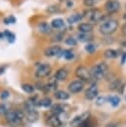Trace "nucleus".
I'll use <instances>...</instances> for the list:
<instances>
[{
    "label": "nucleus",
    "instance_id": "nucleus-29",
    "mask_svg": "<svg viewBox=\"0 0 126 127\" xmlns=\"http://www.w3.org/2000/svg\"><path fill=\"white\" fill-rule=\"evenodd\" d=\"M84 49H85V51H86L87 53H89V54H92L93 52H95V50H96V47H95V45H93V44H91V43H87Z\"/></svg>",
    "mask_w": 126,
    "mask_h": 127
},
{
    "label": "nucleus",
    "instance_id": "nucleus-27",
    "mask_svg": "<svg viewBox=\"0 0 126 127\" xmlns=\"http://www.w3.org/2000/svg\"><path fill=\"white\" fill-rule=\"evenodd\" d=\"M3 35L7 38V40L10 42V43H13L14 41H15V39H16V37H15V35L13 34V33H11L10 31H8V30H6V31H4V33H3Z\"/></svg>",
    "mask_w": 126,
    "mask_h": 127
},
{
    "label": "nucleus",
    "instance_id": "nucleus-38",
    "mask_svg": "<svg viewBox=\"0 0 126 127\" xmlns=\"http://www.w3.org/2000/svg\"><path fill=\"white\" fill-rule=\"evenodd\" d=\"M125 60H126V53H124L122 55V60H121V64H124L125 63Z\"/></svg>",
    "mask_w": 126,
    "mask_h": 127
},
{
    "label": "nucleus",
    "instance_id": "nucleus-36",
    "mask_svg": "<svg viewBox=\"0 0 126 127\" xmlns=\"http://www.w3.org/2000/svg\"><path fill=\"white\" fill-rule=\"evenodd\" d=\"M8 110L9 109H8V107L6 105H4V104H1L0 105V115H5Z\"/></svg>",
    "mask_w": 126,
    "mask_h": 127
},
{
    "label": "nucleus",
    "instance_id": "nucleus-28",
    "mask_svg": "<svg viewBox=\"0 0 126 127\" xmlns=\"http://www.w3.org/2000/svg\"><path fill=\"white\" fill-rule=\"evenodd\" d=\"M65 44L66 45H68V46H75L76 44H77V40L74 38V37H71V36H69V37H67L66 39H65Z\"/></svg>",
    "mask_w": 126,
    "mask_h": 127
},
{
    "label": "nucleus",
    "instance_id": "nucleus-41",
    "mask_svg": "<svg viewBox=\"0 0 126 127\" xmlns=\"http://www.w3.org/2000/svg\"><path fill=\"white\" fill-rule=\"evenodd\" d=\"M4 70H5V66L0 67V74H1V73H3V72H4Z\"/></svg>",
    "mask_w": 126,
    "mask_h": 127
},
{
    "label": "nucleus",
    "instance_id": "nucleus-30",
    "mask_svg": "<svg viewBox=\"0 0 126 127\" xmlns=\"http://www.w3.org/2000/svg\"><path fill=\"white\" fill-rule=\"evenodd\" d=\"M62 53L63 54V57H64L65 60H71V59H73V57H74L73 52H71L70 50H66V51H63V52H62Z\"/></svg>",
    "mask_w": 126,
    "mask_h": 127
},
{
    "label": "nucleus",
    "instance_id": "nucleus-43",
    "mask_svg": "<svg viewBox=\"0 0 126 127\" xmlns=\"http://www.w3.org/2000/svg\"><path fill=\"white\" fill-rule=\"evenodd\" d=\"M125 101H126V96H125Z\"/></svg>",
    "mask_w": 126,
    "mask_h": 127
},
{
    "label": "nucleus",
    "instance_id": "nucleus-42",
    "mask_svg": "<svg viewBox=\"0 0 126 127\" xmlns=\"http://www.w3.org/2000/svg\"><path fill=\"white\" fill-rule=\"evenodd\" d=\"M121 45H122L123 47H125V48H126V41H123V42L121 43Z\"/></svg>",
    "mask_w": 126,
    "mask_h": 127
},
{
    "label": "nucleus",
    "instance_id": "nucleus-22",
    "mask_svg": "<svg viewBox=\"0 0 126 127\" xmlns=\"http://www.w3.org/2000/svg\"><path fill=\"white\" fill-rule=\"evenodd\" d=\"M83 18V15L80 14V13H75V14H72L71 16H69L67 18V22L69 24H74L76 22H79L81 19Z\"/></svg>",
    "mask_w": 126,
    "mask_h": 127
},
{
    "label": "nucleus",
    "instance_id": "nucleus-5",
    "mask_svg": "<svg viewBox=\"0 0 126 127\" xmlns=\"http://www.w3.org/2000/svg\"><path fill=\"white\" fill-rule=\"evenodd\" d=\"M24 116L29 122H35L38 120L39 114L35 109V106L32 105L30 102H27L25 105V110H24Z\"/></svg>",
    "mask_w": 126,
    "mask_h": 127
},
{
    "label": "nucleus",
    "instance_id": "nucleus-37",
    "mask_svg": "<svg viewBox=\"0 0 126 127\" xmlns=\"http://www.w3.org/2000/svg\"><path fill=\"white\" fill-rule=\"evenodd\" d=\"M9 97V91L7 90H3L1 93H0V98L1 99H6Z\"/></svg>",
    "mask_w": 126,
    "mask_h": 127
},
{
    "label": "nucleus",
    "instance_id": "nucleus-33",
    "mask_svg": "<svg viewBox=\"0 0 126 127\" xmlns=\"http://www.w3.org/2000/svg\"><path fill=\"white\" fill-rule=\"evenodd\" d=\"M93 123L90 121V119L89 118H87L85 121H83L80 125H79V127H93Z\"/></svg>",
    "mask_w": 126,
    "mask_h": 127
},
{
    "label": "nucleus",
    "instance_id": "nucleus-26",
    "mask_svg": "<svg viewBox=\"0 0 126 127\" xmlns=\"http://www.w3.org/2000/svg\"><path fill=\"white\" fill-rule=\"evenodd\" d=\"M47 12L51 13V14H54V13H60L61 12V8L58 6V5H51L47 8Z\"/></svg>",
    "mask_w": 126,
    "mask_h": 127
},
{
    "label": "nucleus",
    "instance_id": "nucleus-3",
    "mask_svg": "<svg viewBox=\"0 0 126 127\" xmlns=\"http://www.w3.org/2000/svg\"><path fill=\"white\" fill-rule=\"evenodd\" d=\"M5 118L10 124L18 125L22 122L25 116H24V112L21 111L20 109H9L5 114Z\"/></svg>",
    "mask_w": 126,
    "mask_h": 127
},
{
    "label": "nucleus",
    "instance_id": "nucleus-20",
    "mask_svg": "<svg viewBox=\"0 0 126 127\" xmlns=\"http://www.w3.org/2000/svg\"><path fill=\"white\" fill-rule=\"evenodd\" d=\"M104 57L106 58V59H115V58H117L118 56H119V53H118V51H116V50H113V49H107V50H105L104 51Z\"/></svg>",
    "mask_w": 126,
    "mask_h": 127
},
{
    "label": "nucleus",
    "instance_id": "nucleus-14",
    "mask_svg": "<svg viewBox=\"0 0 126 127\" xmlns=\"http://www.w3.org/2000/svg\"><path fill=\"white\" fill-rule=\"evenodd\" d=\"M67 74H68V72L65 68H63V67L59 68L55 73V79L58 81H63L67 77Z\"/></svg>",
    "mask_w": 126,
    "mask_h": 127
},
{
    "label": "nucleus",
    "instance_id": "nucleus-40",
    "mask_svg": "<svg viewBox=\"0 0 126 127\" xmlns=\"http://www.w3.org/2000/svg\"><path fill=\"white\" fill-rule=\"evenodd\" d=\"M122 32H123L124 35H126V25L123 26V28H122Z\"/></svg>",
    "mask_w": 126,
    "mask_h": 127
},
{
    "label": "nucleus",
    "instance_id": "nucleus-6",
    "mask_svg": "<svg viewBox=\"0 0 126 127\" xmlns=\"http://www.w3.org/2000/svg\"><path fill=\"white\" fill-rule=\"evenodd\" d=\"M75 75L81 81H91L92 80L90 70L84 65H80L75 69Z\"/></svg>",
    "mask_w": 126,
    "mask_h": 127
},
{
    "label": "nucleus",
    "instance_id": "nucleus-13",
    "mask_svg": "<svg viewBox=\"0 0 126 127\" xmlns=\"http://www.w3.org/2000/svg\"><path fill=\"white\" fill-rule=\"evenodd\" d=\"M47 123L50 127H60L62 126V121L59 118V115L52 114L47 118Z\"/></svg>",
    "mask_w": 126,
    "mask_h": 127
},
{
    "label": "nucleus",
    "instance_id": "nucleus-15",
    "mask_svg": "<svg viewBox=\"0 0 126 127\" xmlns=\"http://www.w3.org/2000/svg\"><path fill=\"white\" fill-rule=\"evenodd\" d=\"M38 30L40 33L42 34H51L52 32V27L51 25H49L47 22H41L38 25Z\"/></svg>",
    "mask_w": 126,
    "mask_h": 127
},
{
    "label": "nucleus",
    "instance_id": "nucleus-17",
    "mask_svg": "<svg viewBox=\"0 0 126 127\" xmlns=\"http://www.w3.org/2000/svg\"><path fill=\"white\" fill-rule=\"evenodd\" d=\"M51 27L56 29V30H59V29H62L63 27H64V21L62 19V18H56L52 21L51 23Z\"/></svg>",
    "mask_w": 126,
    "mask_h": 127
},
{
    "label": "nucleus",
    "instance_id": "nucleus-31",
    "mask_svg": "<svg viewBox=\"0 0 126 127\" xmlns=\"http://www.w3.org/2000/svg\"><path fill=\"white\" fill-rule=\"evenodd\" d=\"M105 102H107V97H105V96H97V98L95 100L96 105H103Z\"/></svg>",
    "mask_w": 126,
    "mask_h": 127
},
{
    "label": "nucleus",
    "instance_id": "nucleus-32",
    "mask_svg": "<svg viewBox=\"0 0 126 127\" xmlns=\"http://www.w3.org/2000/svg\"><path fill=\"white\" fill-rule=\"evenodd\" d=\"M63 33H62V32H60V33H56V34L53 36L52 41L60 42V41H62V40H63Z\"/></svg>",
    "mask_w": 126,
    "mask_h": 127
},
{
    "label": "nucleus",
    "instance_id": "nucleus-16",
    "mask_svg": "<svg viewBox=\"0 0 126 127\" xmlns=\"http://www.w3.org/2000/svg\"><path fill=\"white\" fill-rule=\"evenodd\" d=\"M93 30V25L91 23H81L78 25V31L80 33H90Z\"/></svg>",
    "mask_w": 126,
    "mask_h": 127
},
{
    "label": "nucleus",
    "instance_id": "nucleus-34",
    "mask_svg": "<svg viewBox=\"0 0 126 127\" xmlns=\"http://www.w3.org/2000/svg\"><path fill=\"white\" fill-rule=\"evenodd\" d=\"M15 22H16V19H15L14 16H9V17H7V18L4 19V23L5 24H13Z\"/></svg>",
    "mask_w": 126,
    "mask_h": 127
},
{
    "label": "nucleus",
    "instance_id": "nucleus-8",
    "mask_svg": "<svg viewBox=\"0 0 126 127\" xmlns=\"http://www.w3.org/2000/svg\"><path fill=\"white\" fill-rule=\"evenodd\" d=\"M50 73H51V66L47 64H40L39 66L36 69V72H35V74L38 78L46 77Z\"/></svg>",
    "mask_w": 126,
    "mask_h": 127
},
{
    "label": "nucleus",
    "instance_id": "nucleus-18",
    "mask_svg": "<svg viewBox=\"0 0 126 127\" xmlns=\"http://www.w3.org/2000/svg\"><path fill=\"white\" fill-rule=\"evenodd\" d=\"M64 108H65V106L63 105V104H55V105L52 106L51 111H52V114L60 115L61 113H63L64 112Z\"/></svg>",
    "mask_w": 126,
    "mask_h": 127
},
{
    "label": "nucleus",
    "instance_id": "nucleus-9",
    "mask_svg": "<svg viewBox=\"0 0 126 127\" xmlns=\"http://www.w3.org/2000/svg\"><path fill=\"white\" fill-rule=\"evenodd\" d=\"M83 86H84V84H83V81H81V80H73V81H71L69 84H68V86H67V89H68V91L70 92V93H78V92H80L82 89H83Z\"/></svg>",
    "mask_w": 126,
    "mask_h": 127
},
{
    "label": "nucleus",
    "instance_id": "nucleus-11",
    "mask_svg": "<svg viewBox=\"0 0 126 127\" xmlns=\"http://www.w3.org/2000/svg\"><path fill=\"white\" fill-rule=\"evenodd\" d=\"M87 118H89V112H83V113H81L79 115L74 116L70 120V125H72V126H79Z\"/></svg>",
    "mask_w": 126,
    "mask_h": 127
},
{
    "label": "nucleus",
    "instance_id": "nucleus-39",
    "mask_svg": "<svg viewBox=\"0 0 126 127\" xmlns=\"http://www.w3.org/2000/svg\"><path fill=\"white\" fill-rule=\"evenodd\" d=\"M106 127H117V124H115V123H112V124H108Z\"/></svg>",
    "mask_w": 126,
    "mask_h": 127
},
{
    "label": "nucleus",
    "instance_id": "nucleus-21",
    "mask_svg": "<svg viewBox=\"0 0 126 127\" xmlns=\"http://www.w3.org/2000/svg\"><path fill=\"white\" fill-rule=\"evenodd\" d=\"M55 97L59 100H66L69 98V94L66 92V91H63V90H58V91H55Z\"/></svg>",
    "mask_w": 126,
    "mask_h": 127
},
{
    "label": "nucleus",
    "instance_id": "nucleus-4",
    "mask_svg": "<svg viewBox=\"0 0 126 127\" xmlns=\"http://www.w3.org/2000/svg\"><path fill=\"white\" fill-rule=\"evenodd\" d=\"M83 17H86L92 23H97V22H100L102 20L103 21L107 20V19H105L104 14L98 9H88V10H86L84 12Z\"/></svg>",
    "mask_w": 126,
    "mask_h": 127
},
{
    "label": "nucleus",
    "instance_id": "nucleus-23",
    "mask_svg": "<svg viewBox=\"0 0 126 127\" xmlns=\"http://www.w3.org/2000/svg\"><path fill=\"white\" fill-rule=\"evenodd\" d=\"M107 101L113 106V107H117L120 104V98L117 95H110L107 97Z\"/></svg>",
    "mask_w": 126,
    "mask_h": 127
},
{
    "label": "nucleus",
    "instance_id": "nucleus-2",
    "mask_svg": "<svg viewBox=\"0 0 126 127\" xmlns=\"http://www.w3.org/2000/svg\"><path fill=\"white\" fill-rule=\"evenodd\" d=\"M118 28V21L115 19H107L105 21H103V23L99 26V32L103 35H111L113 34Z\"/></svg>",
    "mask_w": 126,
    "mask_h": 127
},
{
    "label": "nucleus",
    "instance_id": "nucleus-44",
    "mask_svg": "<svg viewBox=\"0 0 126 127\" xmlns=\"http://www.w3.org/2000/svg\"><path fill=\"white\" fill-rule=\"evenodd\" d=\"M60 1H63V0H60Z\"/></svg>",
    "mask_w": 126,
    "mask_h": 127
},
{
    "label": "nucleus",
    "instance_id": "nucleus-25",
    "mask_svg": "<svg viewBox=\"0 0 126 127\" xmlns=\"http://www.w3.org/2000/svg\"><path fill=\"white\" fill-rule=\"evenodd\" d=\"M22 89H23L25 92L30 93V94L34 93V91H35V87H34V85L29 84V83H24V84H22Z\"/></svg>",
    "mask_w": 126,
    "mask_h": 127
},
{
    "label": "nucleus",
    "instance_id": "nucleus-10",
    "mask_svg": "<svg viewBox=\"0 0 126 127\" xmlns=\"http://www.w3.org/2000/svg\"><path fill=\"white\" fill-rule=\"evenodd\" d=\"M98 96V87L95 83H92L86 90H85V98L88 100H92Z\"/></svg>",
    "mask_w": 126,
    "mask_h": 127
},
{
    "label": "nucleus",
    "instance_id": "nucleus-19",
    "mask_svg": "<svg viewBox=\"0 0 126 127\" xmlns=\"http://www.w3.org/2000/svg\"><path fill=\"white\" fill-rule=\"evenodd\" d=\"M93 39V36L90 33H78L77 34V40L80 42H90Z\"/></svg>",
    "mask_w": 126,
    "mask_h": 127
},
{
    "label": "nucleus",
    "instance_id": "nucleus-24",
    "mask_svg": "<svg viewBox=\"0 0 126 127\" xmlns=\"http://www.w3.org/2000/svg\"><path fill=\"white\" fill-rule=\"evenodd\" d=\"M39 105L43 107H50L52 105V99L50 97H44L39 100Z\"/></svg>",
    "mask_w": 126,
    "mask_h": 127
},
{
    "label": "nucleus",
    "instance_id": "nucleus-1",
    "mask_svg": "<svg viewBox=\"0 0 126 127\" xmlns=\"http://www.w3.org/2000/svg\"><path fill=\"white\" fill-rule=\"evenodd\" d=\"M107 72H108V65L103 62L94 64L90 69L91 77L94 80H99V79L104 78Z\"/></svg>",
    "mask_w": 126,
    "mask_h": 127
},
{
    "label": "nucleus",
    "instance_id": "nucleus-12",
    "mask_svg": "<svg viewBox=\"0 0 126 127\" xmlns=\"http://www.w3.org/2000/svg\"><path fill=\"white\" fill-rule=\"evenodd\" d=\"M62 53V49L60 46L55 45L52 47H49L47 49H45L44 51V55L46 57H56V56H60V54Z\"/></svg>",
    "mask_w": 126,
    "mask_h": 127
},
{
    "label": "nucleus",
    "instance_id": "nucleus-35",
    "mask_svg": "<svg viewBox=\"0 0 126 127\" xmlns=\"http://www.w3.org/2000/svg\"><path fill=\"white\" fill-rule=\"evenodd\" d=\"M96 1L97 0H83V4L86 7H91V6H93L96 3Z\"/></svg>",
    "mask_w": 126,
    "mask_h": 127
},
{
    "label": "nucleus",
    "instance_id": "nucleus-7",
    "mask_svg": "<svg viewBox=\"0 0 126 127\" xmlns=\"http://www.w3.org/2000/svg\"><path fill=\"white\" fill-rule=\"evenodd\" d=\"M120 6L121 5L118 0H107L104 5V8L108 14H113L120 10Z\"/></svg>",
    "mask_w": 126,
    "mask_h": 127
}]
</instances>
